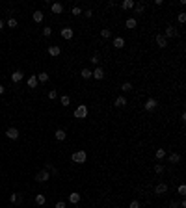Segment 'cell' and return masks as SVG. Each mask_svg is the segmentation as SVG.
<instances>
[{"label":"cell","mask_w":186,"mask_h":208,"mask_svg":"<svg viewBox=\"0 0 186 208\" xmlns=\"http://www.w3.org/2000/svg\"><path fill=\"white\" fill-rule=\"evenodd\" d=\"M86 115H88V106L86 104H80L76 110H74V117H76V119H86Z\"/></svg>","instance_id":"cell-1"},{"label":"cell","mask_w":186,"mask_h":208,"mask_svg":"<svg viewBox=\"0 0 186 208\" xmlns=\"http://www.w3.org/2000/svg\"><path fill=\"white\" fill-rule=\"evenodd\" d=\"M73 162L74 164H84L86 162V151H76V152H73Z\"/></svg>","instance_id":"cell-2"},{"label":"cell","mask_w":186,"mask_h":208,"mask_svg":"<svg viewBox=\"0 0 186 208\" xmlns=\"http://www.w3.org/2000/svg\"><path fill=\"white\" fill-rule=\"evenodd\" d=\"M49 176H50L49 171H47V169H41L37 175H35V180H37V182H47V180H49Z\"/></svg>","instance_id":"cell-3"},{"label":"cell","mask_w":186,"mask_h":208,"mask_svg":"<svg viewBox=\"0 0 186 208\" xmlns=\"http://www.w3.org/2000/svg\"><path fill=\"white\" fill-rule=\"evenodd\" d=\"M156 106H158V100L156 99H147L145 100V110H147V112H153V110H156Z\"/></svg>","instance_id":"cell-4"},{"label":"cell","mask_w":186,"mask_h":208,"mask_svg":"<svg viewBox=\"0 0 186 208\" xmlns=\"http://www.w3.org/2000/svg\"><path fill=\"white\" fill-rule=\"evenodd\" d=\"M162 35H164L166 39H168V37H177V35H179V32H177L173 26H168V28H166V32L162 34Z\"/></svg>","instance_id":"cell-5"},{"label":"cell","mask_w":186,"mask_h":208,"mask_svg":"<svg viewBox=\"0 0 186 208\" xmlns=\"http://www.w3.org/2000/svg\"><path fill=\"white\" fill-rule=\"evenodd\" d=\"M22 78H24V73H22V71H15V73L11 74V82H13V84H19Z\"/></svg>","instance_id":"cell-6"},{"label":"cell","mask_w":186,"mask_h":208,"mask_svg":"<svg viewBox=\"0 0 186 208\" xmlns=\"http://www.w3.org/2000/svg\"><path fill=\"white\" fill-rule=\"evenodd\" d=\"M6 138H9V139H17V138H19V130H17V128H13V127L7 128V130H6Z\"/></svg>","instance_id":"cell-7"},{"label":"cell","mask_w":186,"mask_h":208,"mask_svg":"<svg viewBox=\"0 0 186 208\" xmlns=\"http://www.w3.org/2000/svg\"><path fill=\"white\" fill-rule=\"evenodd\" d=\"M73 35H74V32L69 28V26L62 28V37H63V39H73Z\"/></svg>","instance_id":"cell-8"},{"label":"cell","mask_w":186,"mask_h":208,"mask_svg":"<svg viewBox=\"0 0 186 208\" xmlns=\"http://www.w3.org/2000/svg\"><path fill=\"white\" fill-rule=\"evenodd\" d=\"M156 45L160 46V48H166V46H168V39H166L162 34H158L156 35Z\"/></svg>","instance_id":"cell-9"},{"label":"cell","mask_w":186,"mask_h":208,"mask_svg":"<svg viewBox=\"0 0 186 208\" xmlns=\"http://www.w3.org/2000/svg\"><path fill=\"white\" fill-rule=\"evenodd\" d=\"M49 54L52 58H56V56H60V54H62V48L58 45H52V46H49Z\"/></svg>","instance_id":"cell-10"},{"label":"cell","mask_w":186,"mask_h":208,"mask_svg":"<svg viewBox=\"0 0 186 208\" xmlns=\"http://www.w3.org/2000/svg\"><path fill=\"white\" fill-rule=\"evenodd\" d=\"M91 78H95V80H102V78H104V71H102L101 67H97L91 73Z\"/></svg>","instance_id":"cell-11"},{"label":"cell","mask_w":186,"mask_h":208,"mask_svg":"<svg viewBox=\"0 0 186 208\" xmlns=\"http://www.w3.org/2000/svg\"><path fill=\"white\" fill-rule=\"evenodd\" d=\"M50 9H52L54 15H60L62 11H63V6H62L60 2H56V4H50Z\"/></svg>","instance_id":"cell-12"},{"label":"cell","mask_w":186,"mask_h":208,"mask_svg":"<svg viewBox=\"0 0 186 208\" xmlns=\"http://www.w3.org/2000/svg\"><path fill=\"white\" fill-rule=\"evenodd\" d=\"M26 84H28L30 89H35V88H37V84H39V82H37V76H30L28 80H26Z\"/></svg>","instance_id":"cell-13"},{"label":"cell","mask_w":186,"mask_h":208,"mask_svg":"<svg viewBox=\"0 0 186 208\" xmlns=\"http://www.w3.org/2000/svg\"><path fill=\"white\" fill-rule=\"evenodd\" d=\"M45 203H47V197H45V195H43V193H37V195H35V205L43 206V205H45Z\"/></svg>","instance_id":"cell-14"},{"label":"cell","mask_w":186,"mask_h":208,"mask_svg":"<svg viewBox=\"0 0 186 208\" xmlns=\"http://www.w3.org/2000/svg\"><path fill=\"white\" fill-rule=\"evenodd\" d=\"M32 19H34L35 22H41L43 19H45V15H43V11H39V9H37V11H34V15H32Z\"/></svg>","instance_id":"cell-15"},{"label":"cell","mask_w":186,"mask_h":208,"mask_svg":"<svg viewBox=\"0 0 186 208\" xmlns=\"http://www.w3.org/2000/svg\"><path fill=\"white\" fill-rule=\"evenodd\" d=\"M166 191H168V184H158V186L155 188V193H158V195L166 193Z\"/></svg>","instance_id":"cell-16"},{"label":"cell","mask_w":186,"mask_h":208,"mask_svg":"<svg viewBox=\"0 0 186 208\" xmlns=\"http://www.w3.org/2000/svg\"><path fill=\"white\" fill-rule=\"evenodd\" d=\"M69 203H71V205L80 203V193H69Z\"/></svg>","instance_id":"cell-17"},{"label":"cell","mask_w":186,"mask_h":208,"mask_svg":"<svg viewBox=\"0 0 186 208\" xmlns=\"http://www.w3.org/2000/svg\"><path fill=\"white\" fill-rule=\"evenodd\" d=\"M125 26H126V28H129V30H134V28H136V26H138V22H136V19H126V22H125Z\"/></svg>","instance_id":"cell-18"},{"label":"cell","mask_w":186,"mask_h":208,"mask_svg":"<svg viewBox=\"0 0 186 208\" xmlns=\"http://www.w3.org/2000/svg\"><path fill=\"white\" fill-rule=\"evenodd\" d=\"M114 46H116V48H123L125 46V39L123 37H116L114 39Z\"/></svg>","instance_id":"cell-19"},{"label":"cell","mask_w":186,"mask_h":208,"mask_svg":"<svg viewBox=\"0 0 186 208\" xmlns=\"http://www.w3.org/2000/svg\"><path fill=\"white\" fill-rule=\"evenodd\" d=\"M121 7H123V9H132L134 0H123V2H121Z\"/></svg>","instance_id":"cell-20"},{"label":"cell","mask_w":186,"mask_h":208,"mask_svg":"<svg viewBox=\"0 0 186 208\" xmlns=\"http://www.w3.org/2000/svg\"><path fill=\"white\" fill-rule=\"evenodd\" d=\"M168 160H169L171 164H179V162H181V154L173 152V154H169V156H168Z\"/></svg>","instance_id":"cell-21"},{"label":"cell","mask_w":186,"mask_h":208,"mask_svg":"<svg viewBox=\"0 0 186 208\" xmlns=\"http://www.w3.org/2000/svg\"><path fill=\"white\" fill-rule=\"evenodd\" d=\"M114 104H116V108H123V106L126 104V99H125V97H117Z\"/></svg>","instance_id":"cell-22"},{"label":"cell","mask_w":186,"mask_h":208,"mask_svg":"<svg viewBox=\"0 0 186 208\" xmlns=\"http://www.w3.org/2000/svg\"><path fill=\"white\" fill-rule=\"evenodd\" d=\"M35 76H37V82H41V84L49 82V74L47 73H39V74H35Z\"/></svg>","instance_id":"cell-23"},{"label":"cell","mask_w":186,"mask_h":208,"mask_svg":"<svg viewBox=\"0 0 186 208\" xmlns=\"http://www.w3.org/2000/svg\"><path fill=\"white\" fill-rule=\"evenodd\" d=\"M56 139L58 141H63V139H65V130H63V128H58V130H56Z\"/></svg>","instance_id":"cell-24"},{"label":"cell","mask_w":186,"mask_h":208,"mask_svg":"<svg viewBox=\"0 0 186 208\" xmlns=\"http://www.w3.org/2000/svg\"><path fill=\"white\" fill-rule=\"evenodd\" d=\"M80 76L84 78V80H88V78H91V71H89V69H82Z\"/></svg>","instance_id":"cell-25"},{"label":"cell","mask_w":186,"mask_h":208,"mask_svg":"<svg viewBox=\"0 0 186 208\" xmlns=\"http://www.w3.org/2000/svg\"><path fill=\"white\" fill-rule=\"evenodd\" d=\"M121 91H125V93L132 91V84H130V82H125V84L121 85Z\"/></svg>","instance_id":"cell-26"},{"label":"cell","mask_w":186,"mask_h":208,"mask_svg":"<svg viewBox=\"0 0 186 208\" xmlns=\"http://www.w3.org/2000/svg\"><path fill=\"white\" fill-rule=\"evenodd\" d=\"M9 201L13 203V205H17V203H21V195H19V193H11Z\"/></svg>","instance_id":"cell-27"},{"label":"cell","mask_w":186,"mask_h":208,"mask_svg":"<svg viewBox=\"0 0 186 208\" xmlns=\"http://www.w3.org/2000/svg\"><path fill=\"white\" fill-rule=\"evenodd\" d=\"M17 24H19V22H17V19H13V17H9V19H7V26H9V28H17Z\"/></svg>","instance_id":"cell-28"},{"label":"cell","mask_w":186,"mask_h":208,"mask_svg":"<svg viewBox=\"0 0 186 208\" xmlns=\"http://www.w3.org/2000/svg\"><path fill=\"white\" fill-rule=\"evenodd\" d=\"M60 102H62V106H69V104H71V99H69V95H63L62 99H60Z\"/></svg>","instance_id":"cell-29"},{"label":"cell","mask_w":186,"mask_h":208,"mask_svg":"<svg viewBox=\"0 0 186 208\" xmlns=\"http://www.w3.org/2000/svg\"><path fill=\"white\" fill-rule=\"evenodd\" d=\"M101 35H102V39H108V37H112V32L108 28H104V30H101Z\"/></svg>","instance_id":"cell-30"},{"label":"cell","mask_w":186,"mask_h":208,"mask_svg":"<svg viewBox=\"0 0 186 208\" xmlns=\"http://www.w3.org/2000/svg\"><path fill=\"white\" fill-rule=\"evenodd\" d=\"M155 154H156V158H158V160H162V158L166 156V151H164V149H156Z\"/></svg>","instance_id":"cell-31"},{"label":"cell","mask_w":186,"mask_h":208,"mask_svg":"<svg viewBox=\"0 0 186 208\" xmlns=\"http://www.w3.org/2000/svg\"><path fill=\"white\" fill-rule=\"evenodd\" d=\"M43 35H45V37H50V35H52V28H50V26H45V28H43Z\"/></svg>","instance_id":"cell-32"},{"label":"cell","mask_w":186,"mask_h":208,"mask_svg":"<svg viewBox=\"0 0 186 208\" xmlns=\"http://www.w3.org/2000/svg\"><path fill=\"white\" fill-rule=\"evenodd\" d=\"M134 7H136V13H143V11H145L143 4H134Z\"/></svg>","instance_id":"cell-33"},{"label":"cell","mask_w":186,"mask_h":208,"mask_svg":"<svg viewBox=\"0 0 186 208\" xmlns=\"http://www.w3.org/2000/svg\"><path fill=\"white\" fill-rule=\"evenodd\" d=\"M155 173H158V175L164 173V166H162V164H156L155 166Z\"/></svg>","instance_id":"cell-34"},{"label":"cell","mask_w":186,"mask_h":208,"mask_svg":"<svg viewBox=\"0 0 186 208\" xmlns=\"http://www.w3.org/2000/svg\"><path fill=\"white\" fill-rule=\"evenodd\" d=\"M177 19H179V22H186V13H184V11H181Z\"/></svg>","instance_id":"cell-35"},{"label":"cell","mask_w":186,"mask_h":208,"mask_svg":"<svg viewBox=\"0 0 186 208\" xmlns=\"http://www.w3.org/2000/svg\"><path fill=\"white\" fill-rule=\"evenodd\" d=\"M56 97H58V91L56 89H50L49 91V99H56Z\"/></svg>","instance_id":"cell-36"},{"label":"cell","mask_w":186,"mask_h":208,"mask_svg":"<svg viewBox=\"0 0 186 208\" xmlns=\"http://www.w3.org/2000/svg\"><path fill=\"white\" fill-rule=\"evenodd\" d=\"M71 13H73V15H80V13H82V9H80V7H78V6H74Z\"/></svg>","instance_id":"cell-37"},{"label":"cell","mask_w":186,"mask_h":208,"mask_svg":"<svg viewBox=\"0 0 186 208\" xmlns=\"http://www.w3.org/2000/svg\"><path fill=\"white\" fill-rule=\"evenodd\" d=\"M89 61H91V63H99V54H93V56H91V60H89Z\"/></svg>","instance_id":"cell-38"},{"label":"cell","mask_w":186,"mask_h":208,"mask_svg":"<svg viewBox=\"0 0 186 208\" xmlns=\"http://www.w3.org/2000/svg\"><path fill=\"white\" fill-rule=\"evenodd\" d=\"M179 193H181V195L186 193V186H184V184H181V186H179Z\"/></svg>","instance_id":"cell-39"},{"label":"cell","mask_w":186,"mask_h":208,"mask_svg":"<svg viewBox=\"0 0 186 208\" xmlns=\"http://www.w3.org/2000/svg\"><path fill=\"white\" fill-rule=\"evenodd\" d=\"M129 208H140V203H138V201H132L129 205Z\"/></svg>","instance_id":"cell-40"},{"label":"cell","mask_w":186,"mask_h":208,"mask_svg":"<svg viewBox=\"0 0 186 208\" xmlns=\"http://www.w3.org/2000/svg\"><path fill=\"white\" fill-rule=\"evenodd\" d=\"M56 208H65V203H63V201H58L56 203Z\"/></svg>","instance_id":"cell-41"},{"label":"cell","mask_w":186,"mask_h":208,"mask_svg":"<svg viewBox=\"0 0 186 208\" xmlns=\"http://www.w3.org/2000/svg\"><path fill=\"white\" fill-rule=\"evenodd\" d=\"M4 91H6V88H4V85H0V95H2Z\"/></svg>","instance_id":"cell-42"},{"label":"cell","mask_w":186,"mask_h":208,"mask_svg":"<svg viewBox=\"0 0 186 208\" xmlns=\"http://www.w3.org/2000/svg\"><path fill=\"white\" fill-rule=\"evenodd\" d=\"M4 28V21H2V19H0V30H2Z\"/></svg>","instance_id":"cell-43"}]
</instances>
